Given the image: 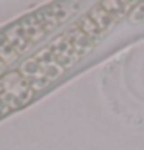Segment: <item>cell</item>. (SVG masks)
Here are the masks:
<instances>
[{"instance_id": "6da1fadb", "label": "cell", "mask_w": 144, "mask_h": 150, "mask_svg": "<svg viewBox=\"0 0 144 150\" xmlns=\"http://www.w3.org/2000/svg\"><path fill=\"white\" fill-rule=\"evenodd\" d=\"M0 96L13 112L28 104L34 96V90L30 82L20 74V71H9L0 77Z\"/></svg>"}, {"instance_id": "7a4b0ae2", "label": "cell", "mask_w": 144, "mask_h": 150, "mask_svg": "<svg viewBox=\"0 0 144 150\" xmlns=\"http://www.w3.org/2000/svg\"><path fill=\"white\" fill-rule=\"evenodd\" d=\"M129 19H130V22H133V23H138V22H144V2L138 3L136 6L130 11Z\"/></svg>"}]
</instances>
